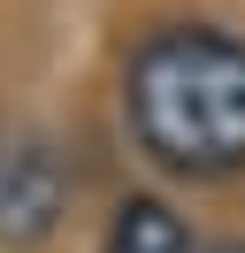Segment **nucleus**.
<instances>
[{"mask_svg": "<svg viewBox=\"0 0 245 253\" xmlns=\"http://www.w3.org/2000/svg\"><path fill=\"white\" fill-rule=\"evenodd\" d=\"M122 123L153 169L184 184L245 176V31L161 23L122 62Z\"/></svg>", "mask_w": 245, "mask_h": 253, "instance_id": "f257e3e1", "label": "nucleus"}, {"mask_svg": "<svg viewBox=\"0 0 245 253\" xmlns=\"http://www.w3.org/2000/svg\"><path fill=\"white\" fill-rule=\"evenodd\" d=\"M69 207V176L46 138L0 146V246H39Z\"/></svg>", "mask_w": 245, "mask_h": 253, "instance_id": "f03ea898", "label": "nucleus"}, {"mask_svg": "<svg viewBox=\"0 0 245 253\" xmlns=\"http://www.w3.org/2000/svg\"><path fill=\"white\" fill-rule=\"evenodd\" d=\"M107 253H199V238L168 200H122L107 222Z\"/></svg>", "mask_w": 245, "mask_h": 253, "instance_id": "7ed1b4c3", "label": "nucleus"}, {"mask_svg": "<svg viewBox=\"0 0 245 253\" xmlns=\"http://www.w3.org/2000/svg\"><path fill=\"white\" fill-rule=\"evenodd\" d=\"M199 253H245V238H214V246H199Z\"/></svg>", "mask_w": 245, "mask_h": 253, "instance_id": "20e7f679", "label": "nucleus"}]
</instances>
